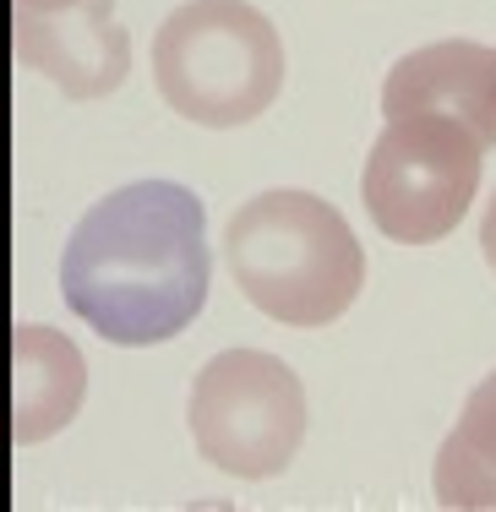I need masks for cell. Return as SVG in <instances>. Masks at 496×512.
<instances>
[{
    "label": "cell",
    "instance_id": "7a4b0ae2",
    "mask_svg": "<svg viewBox=\"0 0 496 512\" xmlns=\"http://www.w3.org/2000/svg\"><path fill=\"white\" fill-rule=\"evenodd\" d=\"M224 262L240 295L284 327H328L366 289V251L333 202L262 191L229 218Z\"/></svg>",
    "mask_w": 496,
    "mask_h": 512
},
{
    "label": "cell",
    "instance_id": "277c9868",
    "mask_svg": "<svg viewBox=\"0 0 496 512\" xmlns=\"http://www.w3.org/2000/svg\"><path fill=\"white\" fill-rule=\"evenodd\" d=\"M486 142L453 115H393L366 158V197L371 224L398 246H431L464 224L469 202L480 191Z\"/></svg>",
    "mask_w": 496,
    "mask_h": 512
},
{
    "label": "cell",
    "instance_id": "8fae6325",
    "mask_svg": "<svg viewBox=\"0 0 496 512\" xmlns=\"http://www.w3.org/2000/svg\"><path fill=\"white\" fill-rule=\"evenodd\" d=\"M17 6H28V11H60V6H82V0H17Z\"/></svg>",
    "mask_w": 496,
    "mask_h": 512
},
{
    "label": "cell",
    "instance_id": "9c48e42d",
    "mask_svg": "<svg viewBox=\"0 0 496 512\" xmlns=\"http://www.w3.org/2000/svg\"><path fill=\"white\" fill-rule=\"evenodd\" d=\"M442 507H496V371L469 393L431 469Z\"/></svg>",
    "mask_w": 496,
    "mask_h": 512
},
{
    "label": "cell",
    "instance_id": "30bf717a",
    "mask_svg": "<svg viewBox=\"0 0 496 512\" xmlns=\"http://www.w3.org/2000/svg\"><path fill=\"white\" fill-rule=\"evenodd\" d=\"M480 251H486V262H491V273H496V191H491V202H486V224H480Z\"/></svg>",
    "mask_w": 496,
    "mask_h": 512
},
{
    "label": "cell",
    "instance_id": "52a82bcc",
    "mask_svg": "<svg viewBox=\"0 0 496 512\" xmlns=\"http://www.w3.org/2000/svg\"><path fill=\"white\" fill-rule=\"evenodd\" d=\"M453 115L475 131L486 148H496V50L469 39H442L404 55L382 82V115Z\"/></svg>",
    "mask_w": 496,
    "mask_h": 512
},
{
    "label": "cell",
    "instance_id": "3957f363",
    "mask_svg": "<svg viewBox=\"0 0 496 512\" xmlns=\"http://www.w3.org/2000/svg\"><path fill=\"white\" fill-rule=\"evenodd\" d=\"M153 82L180 120L246 126L284 88V39L246 0H191L153 39Z\"/></svg>",
    "mask_w": 496,
    "mask_h": 512
},
{
    "label": "cell",
    "instance_id": "ba28073f",
    "mask_svg": "<svg viewBox=\"0 0 496 512\" xmlns=\"http://www.w3.org/2000/svg\"><path fill=\"white\" fill-rule=\"evenodd\" d=\"M88 398V360L66 333L17 322L11 333V442H44L66 431Z\"/></svg>",
    "mask_w": 496,
    "mask_h": 512
},
{
    "label": "cell",
    "instance_id": "5b68a950",
    "mask_svg": "<svg viewBox=\"0 0 496 512\" xmlns=\"http://www.w3.org/2000/svg\"><path fill=\"white\" fill-rule=\"evenodd\" d=\"M191 442L235 480H273L306 442V387L262 349L213 355L191 387Z\"/></svg>",
    "mask_w": 496,
    "mask_h": 512
},
{
    "label": "cell",
    "instance_id": "8992f818",
    "mask_svg": "<svg viewBox=\"0 0 496 512\" xmlns=\"http://www.w3.org/2000/svg\"><path fill=\"white\" fill-rule=\"evenodd\" d=\"M17 60L22 71L50 77L66 99H110L131 71V39L110 0H82L60 11L17 6Z\"/></svg>",
    "mask_w": 496,
    "mask_h": 512
},
{
    "label": "cell",
    "instance_id": "6da1fadb",
    "mask_svg": "<svg viewBox=\"0 0 496 512\" xmlns=\"http://www.w3.org/2000/svg\"><path fill=\"white\" fill-rule=\"evenodd\" d=\"M213 256L197 191L137 180L82 213L60 256L66 306L120 349L169 344L208 300Z\"/></svg>",
    "mask_w": 496,
    "mask_h": 512
}]
</instances>
